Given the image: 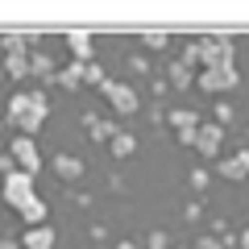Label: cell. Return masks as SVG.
Instances as JSON below:
<instances>
[{
  "label": "cell",
  "mask_w": 249,
  "mask_h": 249,
  "mask_svg": "<svg viewBox=\"0 0 249 249\" xmlns=\"http://www.w3.org/2000/svg\"><path fill=\"white\" fill-rule=\"evenodd\" d=\"M196 83H199V91H208V96L232 91L241 83V71L237 67H208V71H196Z\"/></svg>",
  "instance_id": "obj_4"
},
{
  "label": "cell",
  "mask_w": 249,
  "mask_h": 249,
  "mask_svg": "<svg viewBox=\"0 0 249 249\" xmlns=\"http://www.w3.org/2000/svg\"><path fill=\"white\" fill-rule=\"evenodd\" d=\"M116 249H142V245H137L133 237H124V241H116Z\"/></svg>",
  "instance_id": "obj_27"
},
{
  "label": "cell",
  "mask_w": 249,
  "mask_h": 249,
  "mask_svg": "<svg viewBox=\"0 0 249 249\" xmlns=\"http://www.w3.org/2000/svg\"><path fill=\"white\" fill-rule=\"evenodd\" d=\"M196 50H199V71H208V67H237V37L229 29H208L196 42Z\"/></svg>",
  "instance_id": "obj_2"
},
{
  "label": "cell",
  "mask_w": 249,
  "mask_h": 249,
  "mask_svg": "<svg viewBox=\"0 0 249 249\" xmlns=\"http://www.w3.org/2000/svg\"><path fill=\"white\" fill-rule=\"evenodd\" d=\"M54 175L58 178H67V183H71V178H79L83 175V158H75V154H54Z\"/></svg>",
  "instance_id": "obj_12"
},
{
  "label": "cell",
  "mask_w": 249,
  "mask_h": 249,
  "mask_svg": "<svg viewBox=\"0 0 249 249\" xmlns=\"http://www.w3.org/2000/svg\"><path fill=\"white\" fill-rule=\"evenodd\" d=\"M34 196H37L34 175H25V170H13L9 178H0V199H4V204H9L13 212H21V208H25Z\"/></svg>",
  "instance_id": "obj_3"
},
{
  "label": "cell",
  "mask_w": 249,
  "mask_h": 249,
  "mask_svg": "<svg viewBox=\"0 0 249 249\" xmlns=\"http://www.w3.org/2000/svg\"><path fill=\"white\" fill-rule=\"evenodd\" d=\"M4 75H13V79H29V54H4Z\"/></svg>",
  "instance_id": "obj_18"
},
{
  "label": "cell",
  "mask_w": 249,
  "mask_h": 249,
  "mask_svg": "<svg viewBox=\"0 0 249 249\" xmlns=\"http://www.w3.org/2000/svg\"><path fill=\"white\" fill-rule=\"evenodd\" d=\"M13 170H17V162H13V154L4 150V154H0V178H9Z\"/></svg>",
  "instance_id": "obj_23"
},
{
  "label": "cell",
  "mask_w": 249,
  "mask_h": 249,
  "mask_svg": "<svg viewBox=\"0 0 249 249\" xmlns=\"http://www.w3.org/2000/svg\"><path fill=\"white\" fill-rule=\"evenodd\" d=\"M104 100L112 104V112H137V104H142V96H137L133 83H124V79H104Z\"/></svg>",
  "instance_id": "obj_6"
},
{
  "label": "cell",
  "mask_w": 249,
  "mask_h": 249,
  "mask_svg": "<svg viewBox=\"0 0 249 249\" xmlns=\"http://www.w3.org/2000/svg\"><path fill=\"white\" fill-rule=\"evenodd\" d=\"M170 34L166 29H142V46H150V50H166Z\"/></svg>",
  "instance_id": "obj_20"
},
{
  "label": "cell",
  "mask_w": 249,
  "mask_h": 249,
  "mask_svg": "<svg viewBox=\"0 0 249 249\" xmlns=\"http://www.w3.org/2000/svg\"><path fill=\"white\" fill-rule=\"evenodd\" d=\"M196 249H224V241H216L212 232H199V241H196Z\"/></svg>",
  "instance_id": "obj_22"
},
{
  "label": "cell",
  "mask_w": 249,
  "mask_h": 249,
  "mask_svg": "<svg viewBox=\"0 0 249 249\" xmlns=\"http://www.w3.org/2000/svg\"><path fill=\"white\" fill-rule=\"evenodd\" d=\"M9 154H13V162H17V170H25V175H34V178H37V170H42V150H37V142H34V137L13 133Z\"/></svg>",
  "instance_id": "obj_5"
},
{
  "label": "cell",
  "mask_w": 249,
  "mask_h": 249,
  "mask_svg": "<svg viewBox=\"0 0 249 249\" xmlns=\"http://www.w3.org/2000/svg\"><path fill=\"white\" fill-rule=\"evenodd\" d=\"M4 116H9V124L17 129L21 137H37V133H42V124H46V116H50V100H46L42 88H34V91H13Z\"/></svg>",
  "instance_id": "obj_1"
},
{
  "label": "cell",
  "mask_w": 249,
  "mask_h": 249,
  "mask_svg": "<svg viewBox=\"0 0 249 249\" xmlns=\"http://www.w3.org/2000/svg\"><path fill=\"white\" fill-rule=\"evenodd\" d=\"M83 124H88V129H91V133H88V137H91V142H112V137H116V133H121V129H116V124H112V121H100V116H91V112H88V116H83Z\"/></svg>",
  "instance_id": "obj_15"
},
{
  "label": "cell",
  "mask_w": 249,
  "mask_h": 249,
  "mask_svg": "<svg viewBox=\"0 0 249 249\" xmlns=\"http://www.w3.org/2000/svg\"><path fill=\"white\" fill-rule=\"evenodd\" d=\"M54 229L50 224H37V229H25L21 232V249H54Z\"/></svg>",
  "instance_id": "obj_10"
},
{
  "label": "cell",
  "mask_w": 249,
  "mask_h": 249,
  "mask_svg": "<svg viewBox=\"0 0 249 249\" xmlns=\"http://www.w3.org/2000/svg\"><path fill=\"white\" fill-rule=\"evenodd\" d=\"M108 150L116 154V158H129V154H137V133H129V129H121V133L108 142Z\"/></svg>",
  "instance_id": "obj_17"
},
{
  "label": "cell",
  "mask_w": 249,
  "mask_h": 249,
  "mask_svg": "<svg viewBox=\"0 0 249 249\" xmlns=\"http://www.w3.org/2000/svg\"><path fill=\"white\" fill-rule=\"evenodd\" d=\"M220 145H224V124L199 121V129H196V150H199V158H216Z\"/></svg>",
  "instance_id": "obj_7"
},
{
  "label": "cell",
  "mask_w": 249,
  "mask_h": 249,
  "mask_svg": "<svg viewBox=\"0 0 249 249\" xmlns=\"http://www.w3.org/2000/svg\"><path fill=\"white\" fill-rule=\"evenodd\" d=\"M0 249H21V241H0Z\"/></svg>",
  "instance_id": "obj_29"
},
{
  "label": "cell",
  "mask_w": 249,
  "mask_h": 249,
  "mask_svg": "<svg viewBox=\"0 0 249 249\" xmlns=\"http://www.w3.org/2000/svg\"><path fill=\"white\" fill-rule=\"evenodd\" d=\"M104 67H100V62H83V83H96V88H104Z\"/></svg>",
  "instance_id": "obj_21"
},
{
  "label": "cell",
  "mask_w": 249,
  "mask_h": 249,
  "mask_svg": "<svg viewBox=\"0 0 249 249\" xmlns=\"http://www.w3.org/2000/svg\"><path fill=\"white\" fill-rule=\"evenodd\" d=\"M216 175L232 178V183H237V178H249V150H237L232 158H220L216 162Z\"/></svg>",
  "instance_id": "obj_8"
},
{
  "label": "cell",
  "mask_w": 249,
  "mask_h": 249,
  "mask_svg": "<svg viewBox=\"0 0 249 249\" xmlns=\"http://www.w3.org/2000/svg\"><path fill=\"white\" fill-rule=\"evenodd\" d=\"M54 79H58L62 88H83V62H79V58H71L62 71H54Z\"/></svg>",
  "instance_id": "obj_16"
},
{
  "label": "cell",
  "mask_w": 249,
  "mask_h": 249,
  "mask_svg": "<svg viewBox=\"0 0 249 249\" xmlns=\"http://www.w3.org/2000/svg\"><path fill=\"white\" fill-rule=\"evenodd\" d=\"M29 75H54V58L46 50H29Z\"/></svg>",
  "instance_id": "obj_19"
},
{
  "label": "cell",
  "mask_w": 249,
  "mask_h": 249,
  "mask_svg": "<svg viewBox=\"0 0 249 249\" xmlns=\"http://www.w3.org/2000/svg\"><path fill=\"white\" fill-rule=\"evenodd\" d=\"M191 183H196V187H208V170H204V166L191 170Z\"/></svg>",
  "instance_id": "obj_25"
},
{
  "label": "cell",
  "mask_w": 249,
  "mask_h": 249,
  "mask_svg": "<svg viewBox=\"0 0 249 249\" xmlns=\"http://www.w3.org/2000/svg\"><path fill=\"white\" fill-rule=\"evenodd\" d=\"M67 50H71L79 62H91V50H96L91 29H67Z\"/></svg>",
  "instance_id": "obj_9"
},
{
  "label": "cell",
  "mask_w": 249,
  "mask_h": 249,
  "mask_svg": "<svg viewBox=\"0 0 249 249\" xmlns=\"http://www.w3.org/2000/svg\"><path fill=\"white\" fill-rule=\"evenodd\" d=\"M145 245H150V249H166V232H158V229H154L150 237H145Z\"/></svg>",
  "instance_id": "obj_24"
},
{
  "label": "cell",
  "mask_w": 249,
  "mask_h": 249,
  "mask_svg": "<svg viewBox=\"0 0 249 249\" xmlns=\"http://www.w3.org/2000/svg\"><path fill=\"white\" fill-rule=\"evenodd\" d=\"M191 249H196V245H191Z\"/></svg>",
  "instance_id": "obj_30"
},
{
  "label": "cell",
  "mask_w": 249,
  "mask_h": 249,
  "mask_svg": "<svg viewBox=\"0 0 249 249\" xmlns=\"http://www.w3.org/2000/svg\"><path fill=\"white\" fill-rule=\"evenodd\" d=\"M129 67H133V71H150V62H145L142 54H133V58H129Z\"/></svg>",
  "instance_id": "obj_26"
},
{
  "label": "cell",
  "mask_w": 249,
  "mask_h": 249,
  "mask_svg": "<svg viewBox=\"0 0 249 249\" xmlns=\"http://www.w3.org/2000/svg\"><path fill=\"white\" fill-rule=\"evenodd\" d=\"M166 124L175 129V133H183V129H199V112H196V108H170Z\"/></svg>",
  "instance_id": "obj_14"
},
{
  "label": "cell",
  "mask_w": 249,
  "mask_h": 249,
  "mask_svg": "<svg viewBox=\"0 0 249 249\" xmlns=\"http://www.w3.org/2000/svg\"><path fill=\"white\" fill-rule=\"evenodd\" d=\"M237 245H241V249H249V229H241V232H237Z\"/></svg>",
  "instance_id": "obj_28"
},
{
  "label": "cell",
  "mask_w": 249,
  "mask_h": 249,
  "mask_svg": "<svg viewBox=\"0 0 249 249\" xmlns=\"http://www.w3.org/2000/svg\"><path fill=\"white\" fill-rule=\"evenodd\" d=\"M166 83L170 88H191V83H196V71H191L183 58H170L166 62Z\"/></svg>",
  "instance_id": "obj_11"
},
{
  "label": "cell",
  "mask_w": 249,
  "mask_h": 249,
  "mask_svg": "<svg viewBox=\"0 0 249 249\" xmlns=\"http://www.w3.org/2000/svg\"><path fill=\"white\" fill-rule=\"evenodd\" d=\"M46 216H50V208H46V199H42V196H34L25 208H21V220H25V229H37V224H50Z\"/></svg>",
  "instance_id": "obj_13"
}]
</instances>
